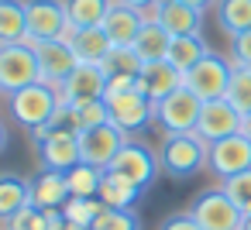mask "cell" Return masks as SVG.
Instances as JSON below:
<instances>
[{
    "label": "cell",
    "instance_id": "9a60e30c",
    "mask_svg": "<svg viewBox=\"0 0 251 230\" xmlns=\"http://www.w3.org/2000/svg\"><path fill=\"white\" fill-rule=\"evenodd\" d=\"M241 124H244V117L220 96V100H206V103H203L200 120H196V134H200L206 144H213V141H224V138H230V134H241Z\"/></svg>",
    "mask_w": 251,
    "mask_h": 230
},
{
    "label": "cell",
    "instance_id": "8d00e7d4",
    "mask_svg": "<svg viewBox=\"0 0 251 230\" xmlns=\"http://www.w3.org/2000/svg\"><path fill=\"white\" fill-rule=\"evenodd\" d=\"M162 230H200V223H196L189 213H176V216H169V220L162 223Z\"/></svg>",
    "mask_w": 251,
    "mask_h": 230
},
{
    "label": "cell",
    "instance_id": "d6986e66",
    "mask_svg": "<svg viewBox=\"0 0 251 230\" xmlns=\"http://www.w3.org/2000/svg\"><path fill=\"white\" fill-rule=\"evenodd\" d=\"M69 182H66V175L62 172H42V175H35L31 182H28V203L31 206H38V209H62L66 203H69Z\"/></svg>",
    "mask_w": 251,
    "mask_h": 230
},
{
    "label": "cell",
    "instance_id": "d6a6232c",
    "mask_svg": "<svg viewBox=\"0 0 251 230\" xmlns=\"http://www.w3.org/2000/svg\"><path fill=\"white\" fill-rule=\"evenodd\" d=\"M93 230H141V216L134 209H100L93 220Z\"/></svg>",
    "mask_w": 251,
    "mask_h": 230
},
{
    "label": "cell",
    "instance_id": "836d02e7",
    "mask_svg": "<svg viewBox=\"0 0 251 230\" xmlns=\"http://www.w3.org/2000/svg\"><path fill=\"white\" fill-rule=\"evenodd\" d=\"M100 209H103L100 199H79V196H69V203L62 206V216H66L69 223H86V227H93V220L100 216Z\"/></svg>",
    "mask_w": 251,
    "mask_h": 230
},
{
    "label": "cell",
    "instance_id": "52a82bcc",
    "mask_svg": "<svg viewBox=\"0 0 251 230\" xmlns=\"http://www.w3.org/2000/svg\"><path fill=\"white\" fill-rule=\"evenodd\" d=\"M127 134L121 127H114L110 120L90 131H79V161L93 165V168H110V161L117 158V151L124 148Z\"/></svg>",
    "mask_w": 251,
    "mask_h": 230
},
{
    "label": "cell",
    "instance_id": "ffe728a7",
    "mask_svg": "<svg viewBox=\"0 0 251 230\" xmlns=\"http://www.w3.org/2000/svg\"><path fill=\"white\" fill-rule=\"evenodd\" d=\"M138 196H141V189H138L134 182H127V179H121V175H114L110 168L103 172L97 199H100L107 209H131V206L138 203Z\"/></svg>",
    "mask_w": 251,
    "mask_h": 230
},
{
    "label": "cell",
    "instance_id": "4dcf8cb0",
    "mask_svg": "<svg viewBox=\"0 0 251 230\" xmlns=\"http://www.w3.org/2000/svg\"><path fill=\"white\" fill-rule=\"evenodd\" d=\"M224 100L241 114V117H248L251 114V69H244V66H234V72H230V83H227V93H224Z\"/></svg>",
    "mask_w": 251,
    "mask_h": 230
},
{
    "label": "cell",
    "instance_id": "4316f807",
    "mask_svg": "<svg viewBox=\"0 0 251 230\" xmlns=\"http://www.w3.org/2000/svg\"><path fill=\"white\" fill-rule=\"evenodd\" d=\"M25 206H31L28 203V182L18 175H0V223H7Z\"/></svg>",
    "mask_w": 251,
    "mask_h": 230
},
{
    "label": "cell",
    "instance_id": "e575fe53",
    "mask_svg": "<svg viewBox=\"0 0 251 230\" xmlns=\"http://www.w3.org/2000/svg\"><path fill=\"white\" fill-rule=\"evenodd\" d=\"M4 230H45V209L25 206V209H18V213L4 223Z\"/></svg>",
    "mask_w": 251,
    "mask_h": 230
},
{
    "label": "cell",
    "instance_id": "7bdbcfd3",
    "mask_svg": "<svg viewBox=\"0 0 251 230\" xmlns=\"http://www.w3.org/2000/svg\"><path fill=\"white\" fill-rule=\"evenodd\" d=\"M237 230H251V213H244V216H241V227H237Z\"/></svg>",
    "mask_w": 251,
    "mask_h": 230
},
{
    "label": "cell",
    "instance_id": "cb8c5ba5",
    "mask_svg": "<svg viewBox=\"0 0 251 230\" xmlns=\"http://www.w3.org/2000/svg\"><path fill=\"white\" fill-rule=\"evenodd\" d=\"M110 48H114V42L107 38L103 28H76V35H73V52H76L79 62H97L100 66Z\"/></svg>",
    "mask_w": 251,
    "mask_h": 230
},
{
    "label": "cell",
    "instance_id": "60d3db41",
    "mask_svg": "<svg viewBox=\"0 0 251 230\" xmlns=\"http://www.w3.org/2000/svg\"><path fill=\"white\" fill-rule=\"evenodd\" d=\"M62 230H93V227H86V223H69V220H66V227H62Z\"/></svg>",
    "mask_w": 251,
    "mask_h": 230
},
{
    "label": "cell",
    "instance_id": "1f68e13d",
    "mask_svg": "<svg viewBox=\"0 0 251 230\" xmlns=\"http://www.w3.org/2000/svg\"><path fill=\"white\" fill-rule=\"evenodd\" d=\"M220 189L227 192V199L241 209V213H251V168L248 172H237L230 179H220Z\"/></svg>",
    "mask_w": 251,
    "mask_h": 230
},
{
    "label": "cell",
    "instance_id": "b9f144b4",
    "mask_svg": "<svg viewBox=\"0 0 251 230\" xmlns=\"http://www.w3.org/2000/svg\"><path fill=\"white\" fill-rule=\"evenodd\" d=\"M4 148H7V127L0 124V151H4Z\"/></svg>",
    "mask_w": 251,
    "mask_h": 230
},
{
    "label": "cell",
    "instance_id": "30bf717a",
    "mask_svg": "<svg viewBox=\"0 0 251 230\" xmlns=\"http://www.w3.org/2000/svg\"><path fill=\"white\" fill-rule=\"evenodd\" d=\"M110 172L121 175V179H127V182H134V185L145 192V189L155 182L158 158H155L145 144H138V141H124V148H121L117 158L110 161Z\"/></svg>",
    "mask_w": 251,
    "mask_h": 230
},
{
    "label": "cell",
    "instance_id": "f546056e",
    "mask_svg": "<svg viewBox=\"0 0 251 230\" xmlns=\"http://www.w3.org/2000/svg\"><path fill=\"white\" fill-rule=\"evenodd\" d=\"M107 103L103 100H93V103H79V107H66V124L79 134V131H90V127H100L107 124Z\"/></svg>",
    "mask_w": 251,
    "mask_h": 230
},
{
    "label": "cell",
    "instance_id": "7c38bea8",
    "mask_svg": "<svg viewBox=\"0 0 251 230\" xmlns=\"http://www.w3.org/2000/svg\"><path fill=\"white\" fill-rule=\"evenodd\" d=\"M42 144V165L49 172H69L79 165V134L66 124H52L49 127V138L38 141Z\"/></svg>",
    "mask_w": 251,
    "mask_h": 230
},
{
    "label": "cell",
    "instance_id": "603a6c76",
    "mask_svg": "<svg viewBox=\"0 0 251 230\" xmlns=\"http://www.w3.org/2000/svg\"><path fill=\"white\" fill-rule=\"evenodd\" d=\"M203 55H210V48H206L203 35H179V38H172L165 62H169V66H176V69L186 76V72L203 59Z\"/></svg>",
    "mask_w": 251,
    "mask_h": 230
},
{
    "label": "cell",
    "instance_id": "d590c367",
    "mask_svg": "<svg viewBox=\"0 0 251 230\" xmlns=\"http://www.w3.org/2000/svg\"><path fill=\"white\" fill-rule=\"evenodd\" d=\"M230 62L251 69V31H241L230 38Z\"/></svg>",
    "mask_w": 251,
    "mask_h": 230
},
{
    "label": "cell",
    "instance_id": "5b68a950",
    "mask_svg": "<svg viewBox=\"0 0 251 230\" xmlns=\"http://www.w3.org/2000/svg\"><path fill=\"white\" fill-rule=\"evenodd\" d=\"M200 110H203V100L182 86V90L169 93L162 103H155V124H162L165 134H193Z\"/></svg>",
    "mask_w": 251,
    "mask_h": 230
},
{
    "label": "cell",
    "instance_id": "ac0fdd59",
    "mask_svg": "<svg viewBox=\"0 0 251 230\" xmlns=\"http://www.w3.org/2000/svg\"><path fill=\"white\" fill-rule=\"evenodd\" d=\"M145 11H138V7H127V4H121V0H114V7L107 11V18H103V31H107V38L114 42V45H134V38H138V31L145 28Z\"/></svg>",
    "mask_w": 251,
    "mask_h": 230
},
{
    "label": "cell",
    "instance_id": "ab89813d",
    "mask_svg": "<svg viewBox=\"0 0 251 230\" xmlns=\"http://www.w3.org/2000/svg\"><path fill=\"white\" fill-rule=\"evenodd\" d=\"M241 134H244V138H248V141H251V114H248V117H244V124H241Z\"/></svg>",
    "mask_w": 251,
    "mask_h": 230
},
{
    "label": "cell",
    "instance_id": "9c48e42d",
    "mask_svg": "<svg viewBox=\"0 0 251 230\" xmlns=\"http://www.w3.org/2000/svg\"><path fill=\"white\" fill-rule=\"evenodd\" d=\"M107 93V76L97 62H79L69 79L59 86V100L62 107H79V103H93V100H103Z\"/></svg>",
    "mask_w": 251,
    "mask_h": 230
},
{
    "label": "cell",
    "instance_id": "83f0119b",
    "mask_svg": "<svg viewBox=\"0 0 251 230\" xmlns=\"http://www.w3.org/2000/svg\"><path fill=\"white\" fill-rule=\"evenodd\" d=\"M141 66H145V62L138 59V52H134L131 45H114V48L103 55V62H100V69H103L107 79H114V76H134V79H138Z\"/></svg>",
    "mask_w": 251,
    "mask_h": 230
},
{
    "label": "cell",
    "instance_id": "5bb4252c",
    "mask_svg": "<svg viewBox=\"0 0 251 230\" xmlns=\"http://www.w3.org/2000/svg\"><path fill=\"white\" fill-rule=\"evenodd\" d=\"M206 168L217 175V179H230L237 172H248L251 168V141L244 134H230L224 141H213L210 144V158H206Z\"/></svg>",
    "mask_w": 251,
    "mask_h": 230
},
{
    "label": "cell",
    "instance_id": "44dd1931",
    "mask_svg": "<svg viewBox=\"0 0 251 230\" xmlns=\"http://www.w3.org/2000/svg\"><path fill=\"white\" fill-rule=\"evenodd\" d=\"M169 45H172V35L158 21H145V28L138 31V38H134L131 48L138 52L141 62H162L169 55Z\"/></svg>",
    "mask_w": 251,
    "mask_h": 230
},
{
    "label": "cell",
    "instance_id": "4fadbf2b",
    "mask_svg": "<svg viewBox=\"0 0 251 230\" xmlns=\"http://www.w3.org/2000/svg\"><path fill=\"white\" fill-rule=\"evenodd\" d=\"M35 59H38V83H49V86H62L66 79H69V72L79 66V59H76V52H73V45H66V42H38L35 45Z\"/></svg>",
    "mask_w": 251,
    "mask_h": 230
},
{
    "label": "cell",
    "instance_id": "7a4b0ae2",
    "mask_svg": "<svg viewBox=\"0 0 251 230\" xmlns=\"http://www.w3.org/2000/svg\"><path fill=\"white\" fill-rule=\"evenodd\" d=\"M206 158H210V144L196 131L193 134H165L162 151H158V165L172 179H186V175L206 168Z\"/></svg>",
    "mask_w": 251,
    "mask_h": 230
},
{
    "label": "cell",
    "instance_id": "484cf974",
    "mask_svg": "<svg viewBox=\"0 0 251 230\" xmlns=\"http://www.w3.org/2000/svg\"><path fill=\"white\" fill-rule=\"evenodd\" d=\"M110 7H114V0H66L69 24H76V28H100Z\"/></svg>",
    "mask_w": 251,
    "mask_h": 230
},
{
    "label": "cell",
    "instance_id": "3957f363",
    "mask_svg": "<svg viewBox=\"0 0 251 230\" xmlns=\"http://www.w3.org/2000/svg\"><path fill=\"white\" fill-rule=\"evenodd\" d=\"M38 83V59L31 42L0 45V93H18Z\"/></svg>",
    "mask_w": 251,
    "mask_h": 230
},
{
    "label": "cell",
    "instance_id": "ba28073f",
    "mask_svg": "<svg viewBox=\"0 0 251 230\" xmlns=\"http://www.w3.org/2000/svg\"><path fill=\"white\" fill-rule=\"evenodd\" d=\"M28 7V42H55L69 28L66 0H25Z\"/></svg>",
    "mask_w": 251,
    "mask_h": 230
},
{
    "label": "cell",
    "instance_id": "8fae6325",
    "mask_svg": "<svg viewBox=\"0 0 251 230\" xmlns=\"http://www.w3.org/2000/svg\"><path fill=\"white\" fill-rule=\"evenodd\" d=\"M103 103H107V117H110V124L121 127L124 134L141 131L148 120H155V103H151L145 93H138V90L121 93V96H107Z\"/></svg>",
    "mask_w": 251,
    "mask_h": 230
},
{
    "label": "cell",
    "instance_id": "6da1fadb",
    "mask_svg": "<svg viewBox=\"0 0 251 230\" xmlns=\"http://www.w3.org/2000/svg\"><path fill=\"white\" fill-rule=\"evenodd\" d=\"M59 110H62L59 90L49 86V83H31V86L11 93V114H14V120L25 124V127H31V131H38L45 124H55Z\"/></svg>",
    "mask_w": 251,
    "mask_h": 230
},
{
    "label": "cell",
    "instance_id": "d4e9b609",
    "mask_svg": "<svg viewBox=\"0 0 251 230\" xmlns=\"http://www.w3.org/2000/svg\"><path fill=\"white\" fill-rule=\"evenodd\" d=\"M217 24L230 38L251 31V0H217Z\"/></svg>",
    "mask_w": 251,
    "mask_h": 230
},
{
    "label": "cell",
    "instance_id": "74e56055",
    "mask_svg": "<svg viewBox=\"0 0 251 230\" xmlns=\"http://www.w3.org/2000/svg\"><path fill=\"white\" fill-rule=\"evenodd\" d=\"M121 4H127V7H138V11H148V7H155L158 0H121Z\"/></svg>",
    "mask_w": 251,
    "mask_h": 230
},
{
    "label": "cell",
    "instance_id": "f35d334b",
    "mask_svg": "<svg viewBox=\"0 0 251 230\" xmlns=\"http://www.w3.org/2000/svg\"><path fill=\"white\" fill-rule=\"evenodd\" d=\"M179 4H189V7H196V11H206L210 4H217V0H179Z\"/></svg>",
    "mask_w": 251,
    "mask_h": 230
},
{
    "label": "cell",
    "instance_id": "f1b7e54d",
    "mask_svg": "<svg viewBox=\"0 0 251 230\" xmlns=\"http://www.w3.org/2000/svg\"><path fill=\"white\" fill-rule=\"evenodd\" d=\"M103 172H107V168H93V165H86V161H79L76 168H69V172H66V182H69V192H73V196H79V199H97V192H100V179H103Z\"/></svg>",
    "mask_w": 251,
    "mask_h": 230
},
{
    "label": "cell",
    "instance_id": "7402d4cb",
    "mask_svg": "<svg viewBox=\"0 0 251 230\" xmlns=\"http://www.w3.org/2000/svg\"><path fill=\"white\" fill-rule=\"evenodd\" d=\"M28 42V7L25 0H0V45Z\"/></svg>",
    "mask_w": 251,
    "mask_h": 230
},
{
    "label": "cell",
    "instance_id": "8992f818",
    "mask_svg": "<svg viewBox=\"0 0 251 230\" xmlns=\"http://www.w3.org/2000/svg\"><path fill=\"white\" fill-rule=\"evenodd\" d=\"M189 216L200 223V230H237L241 227V209L227 199V192L217 185V189H206L193 199L189 206Z\"/></svg>",
    "mask_w": 251,
    "mask_h": 230
},
{
    "label": "cell",
    "instance_id": "e0dca14e",
    "mask_svg": "<svg viewBox=\"0 0 251 230\" xmlns=\"http://www.w3.org/2000/svg\"><path fill=\"white\" fill-rule=\"evenodd\" d=\"M176 90H182V72L176 66H169L165 59L141 66V72H138V93H145L151 103H162Z\"/></svg>",
    "mask_w": 251,
    "mask_h": 230
},
{
    "label": "cell",
    "instance_id": "277c9868",
    "mask_svg": "<svg viewBox=\"0 0 251 230\" xmlns=\"http://www.w3.org/2000/svg\"><path fill=\"white\" fill-rule=\"evenodd\" d=\"M230 72H234V62L220 59V55H203L186 76H182V86L189 93H196L203 103L206 100H220L227 93V83H230Z\"/></svg>",
    "mask_w": 251,
    "mask_h": 230
},
{
    "label": "cell",
    "instance_id": "2e32d148",
    "mask_svg": "<svg viewBox=\"0 0 251 230\" xmlns=\"http://www.w3.org/2000/svg\"><path fill=\"white\" fill-rule=\"evenodd\" d=\"M145 18L158 21L172 38H179V35H200V28H203V11H196L189 4H179V0H158L155 7L145 11Z\"/></svg>",
    "mask_w": 251,
    "mask_h": 230
}]
</instances>
